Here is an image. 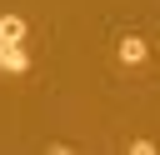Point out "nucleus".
I'll return each instance as SVG.
<instances>
[{
    "label": "nucleus",
    "instance_id": "obj_1",
    "mask_svg": "<svg viewBox=\"0 0 160 155\" xmlns=\"http://www.w3.org/2000/svg\"><path fill=\"white\" fill-rule=\"evenodd\" d=\"M115 55H120V65H145V55H150V45H145L140 35H120V45H115Z\"/></svg>",
    "mask_w": 160,
    "mask_h": 155
},
{
    "label": "nucleus",
    "instance_id": "obj_2",
    "mask_svg": "<svg viewBox=\"0 0 160 155\" xmlns=\"http://www.w3.org/2000/svg\"><path fill=\"white\" fill-rule=\"evenodd\" d=\"M0 70L5 75H25L30 70V50L25 45H0Z\"/></svg>",
    "mask_w": 160,
    "mask_h": 155
},
{
    "label": "nucleus",
    "instance_id": "obj_3",
    "mask_svg": "<svg viewBox=\"0 0 160 155\" xmlns=\"http://www.w3.org/2000/svg\"><path fill=\"white\" fill-rule=\"evenodd\" d=\"M25 35H30V25L20 15H0V45H25Z\"/></svg>",
    "mask_w": 160,
    "mask_h": 155
},
{
    "label": "nucleus",
    "instance_id": "obj_4",
    "mask_svg": "<svg viewBox=\"0 0 160 155\" xmlns=\"http://www.w3.org/2000/svg\"><path fill=\"white\" fill-rule=\"evenodd\" d=\"M130 155H155V140H130Z\"/></svg>",
    "mask_w": 160,
    "mask_h": 155
}]
</instances>
